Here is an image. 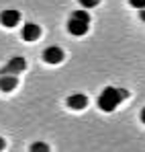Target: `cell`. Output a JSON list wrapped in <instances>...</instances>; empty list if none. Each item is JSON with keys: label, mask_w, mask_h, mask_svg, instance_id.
Masks as SVG:
<instances>
[{"label": "cell", "mask_w": 145, "mask_h": 152, "mask_svg": "<svg viewBox=\"0 0 145 152\" xmlns=\"http://www.w3.org/2000/svg\"><path fill=\"white\" fill-rule=\"evenodd\" d=\"M139 15H141V19L145 21V8H141V12H139Z\"/></svg>", "instance_id": "cell-12"}, {"label": "cell", "mask_w": 145, "mask_h": 152, "mask_svg": "<svg viewBox=\"0 0 145 152\" xmlns=\"http://www.w3.org/2000/svg\"><path fill=\"white\" fill-rule=\"evenodd\" d=\"M31 150H49V146L47 144H33Z\"/></svg>", "instance_id": "cell-11"}, {"label": "cell", "mask_w": 145, "mask_h": 152, "mask_svg": "<svg viewBox=\"0 0 145 152\" xmlns=\"http://www.w3.org/2000/svg\"><path fill=\"white\" fill-rule=\"evenodd\" d=\"M98 2H100V0H80V6H84V8H94V6H98Z\"/></svg>", "instance_id": "cell-9"}, {"label": "cell", "mask_w": 145, "mask_h": 152, "mask_svg": "<svg viewBox=\"0 0 145 152\" xmlns=\"http://www.w3.org/2000/svg\"><path fill=\"white\" fill-rule=\"evenodd\" d=\"M86 105H88V97L86 95H80V93L78 95H72L68 99V107L70 109H84Z\"/></svg>", "instance_id": "cell-8"}, {"label": "cell", "mask_w": 145, "mask_h": 152, "mask_svg": "<svg viewBox=\"0 0 145 152\" xmlns=\"http://www.w3.org/2000/svg\"><path fill=\"white\" fill-rule=\"evenodd\" d=\"M2 148H4V140L0 138V150H2Z\"/></svg>", "instance_id": "cell-14"}, {"label": "cell", "mask_w": 145, "mask_h": 152, "mask_svg": "<svg viewBox=\"0 0 145 152\" xmlns=\"http://www.w3.org/2000/svg\"><path fill=\"white\" fill-rule=\"evenodd\" d=\"M129 4H131V6H135V8H139V10L145 8V0H129Z\"/></svg>", "instance_id": "cell-10"}, {"label": "cell", "mask_w": 145, "mask_h": 152, "mask_svg": "<svg viewBox=\"0 0 145 152\" xmlns=\"http://www.w3.org/2000/svg\"><path fill=\"white\" fill-rule=\"evenodd\" d=\"M129 97V93L127 91H123V88H115V86H106L102 93H100V97H98V107L102 109V111H115L121 101H125Z\"/></svg>", "instance_id": "cell-1"}, {"label": "cell", "mask_w": 145, "mask_h": 152, "mask_svg": "<svg viewBox=\"0 0 145 152\" xmlns=\"http://www.w3.org/2000/svg\"><path fill=\"white\" fill-rule=\"evenodd\" d=\"M27 68V60L21 58V56H14L8 60V64L0 70V74H19V72H25Z\"/></svg>", "instance_id": "cell-3"}, {"label": "cell", "mask_w": 145, "mask_h": 152, "mask_svg": "<svg viewBox=\"0 0 145 152\" xmlns=\"http://www.w3.org/2000/svg\"><path fill=\"white\" fill-rule=\"evenodd\" d=\"M17 84H19L17 74H0V91H2V93H10V91H14Z\"/></svg>", "instance_id": "cell-7"}, {"label": "cell", "mask_w": 145, "mask_h": 152, "mask_svg": "<svg viewBox=\"0 0 145 152\" xmlns=\"http://www.w3.org/2000/svg\"><path fill=\"white\" fill-rule=\"evenodd\" d=\"M88 29H90V15L86 12V8L74 10L70 15V21H68V31L76 37H82L88 33Z\"/></svg>", "instance_id": "cell-2"}, {"label": "cell", "mask_w": 145, "mask_h": 152, "mask_svg": "<svg viewBox=\"0 0 145 152\" xmlns=\"http://www.w3.org/2000/svg\"><path fill=\"white\" fill-rule=\"evenodd\" d=\"M39 35H41V27L35 25V23H25L23 31H21V37H23L25 41H35V39H39Z\"/></svg>", "instance_id": "cell-6"}, {"label": "cell", "mask_w": 145, "mask_h": 152, "mask_svg": "<svg viewBox=\"0 0 145 152\" xmlns=\"http://www.w3.org/2000/svg\"><path fill=\"white\" fill-rule=\"evenodd\" d=\"M43 60L47 64H59V62H63V50L57 45H51L43 51Z\"/></svg>", "instance_id": "cell-5"}, {"label": "cell", "mask_w": 145, "mask_h": 152, "mask_svg": "<svg viewBox=\"0 0 145 152\" xmlns=\"http://www.w3.org/2000/svg\"><path fill=\"white\" fill-rule=\"evenodd\" d=\"M141 121H143V124H145V109H143V111H141Z\"/></svg>", "instance_id": "cell-13"}, {"label": "cell", "mask_w": 145, "mask_h": 152, "mask_svg": "<svg viewBox=\"0 0 145 152\" xmlns=\"http://www.w3.org/2000/svg\"><path fill=\"white\" fill-rule=\"evenodd\" d=\"M0 23L8 29H12L21 23V12L19 10H2L0 12Z\"/></svg>", "instance_id": "cell-4"}]
</instances>
